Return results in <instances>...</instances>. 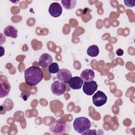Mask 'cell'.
Instances as JSON below:
<instances>
[{
  "mask_svg": "<svg viewBox=\"0 0 135 135\" xmlns=\"http://www.w3.org/2000/svg\"><path fill=\"white\" fill-rule=\"evenodd\" d=\"M43 79V74L40 68L32 66L26 69L24 71V79L25 83L31 86L38 84Z\"/></svg>",
  "mask_w": 135,
  "mask_h": 135,
  "instance_id": "obj_1",
  "label": "cell"
},
{
  "mask_svg": "<svg viewBox=\"0 0 135 135\" xmlns=\"http://www.w3.org/2000/svg\"><path fill=\"white\" fill-rule=\"evenodd\" d=\"M51 132L55 134H62L68 133L70 129V124L64 119L60 118L55 120L50 127Z\"/></svg>",
  "mask_w": 135,
  "mask_h": 135,
  "instance_id": "obj_2",
  "label": "cell"
},
{
  "mask_svg": "<svg viewBox=\"0 0 135 135\" xmlns=\"http://www.w3.org/2000/svg\"><path fill=\"white\" fill-rule=\"evenodd\" d=\"M73 127L75 131L80 134H82L90 129L91 122L87 118L84 117H78L74 120Z\"/></svg>",
  "mask_w": 135,
  "mask_h": 135,
  "instance_id": "obj_3",
  "label": "cell"
},
{
  "mask_svg": "<svg viewBox=\"0 0 135 135\" xmlns=\"http://www.w3.org/2000/svg\"><path fill=\"white\" fill-rule=\"evenodd\" d=\"M92 101L94 105L96 107H101L107 102V97L102 91H98L93 95Z\"/></svg>",
  "mask_w": 135,
  "mask_h": 135,
  "instance_id": "obj_4",
  "label": "cell"
},
{
  "mask_svg": "<svg viewBox=\"0 0 135 135\" xmlns=\"http://www.w3.org/2000/svg\"><path fill=\"white\" fill-rule=\"evenodd\" d=\"M52 93L55 95H61L66 91V86L64 83L60 81H54L51 86Z\"/></svg>",
  "mask_w": 135,
  "mask_h": 135,
  "instance_id": "obj_5",
  "label": "cell"
},
{
  "mask_svg": "<svg viewBox=\"0 0 135 135\" xmlns=\"http://www.w3.org/2000/svg\"><path fill=\"white\" fill-rule=\"evenodd\" d=\"M97 83L93 80L84 82L83 84V91L88 95H92L97 91Z\"/></svg>",
  "mask_w": 135,
  "mask_h": 135,
  "instance_id": "obj_6",
  "label": "cell"
},
{
  "mask_svg": "<svg viewBox=\"0 0 135 135\" xmlns=\"http://www.w3.org/2000/svg\"><path fill=\"white\" fill-rule=\"evenodd\" d=\"M56 76L59 81L66 83L72 78V75L69 70L67 69H61L57 73Z\"/></svg>",
  "mask_w": 135,
  "mask_h": 135,
  "instance_id": "obj_7",
  "label": "cell"
},
{
  "mask_svg": "<svg viewBox=\"0 0 135 135\" xmlns=\"http://www.w3.org/2000/svg\"><path fill=\"white\" fill-rule=\"evenodd\" d=\"M49 12L52 16L58 17L62 14V8L59 3L57 2L52 3L49 6Z\"/></svg>",
  "mask_w": 135,
  "mask_h": 135,
  "instance_id": "obj_8",
  "label": "cell"
},
{
  "mask_svg": "<svg viewBox=\"0 0 135 135\" xmlns=\"http://www.w3.org/2000/svg\"><path fill=\"white\" fill-rule=\"evenodd\" d=\"M52 62V57L48 53L42 54L39 58L38 64L40 66L46 68H48Z\"/></svg>",
  "mask_w": 135,
  "mask_h": 135,
  "instance_id": "obj_9",
  "label": "cell"
},
{
  "mask_svg": "<svg viewBox=\"0 0 135 135\" xmlns=\"http://www.w3.org/2000/svg\"><path fill=\"white\" fill-rule=\"evenodd\" d=\"M69 86L73 90H79L81 88L83 84V81L81 77L74 76L72 77L68 82Z\"/></svg>",
  "mask_w": 135,
  "mask_h": 135,
  "instance_id": "obj_10",
  "label": "cell"
},
{
  "mask_svg": "<svg viewBox=\"0 0 135 135\" xmlns=\"http://www.w3.org/2000/svg\"><path fill=\"white\" fill-rule=\"evenodd\" d=\"M95 77L94 72L91 69H85L81 73V78L84 82L92 81Z\"/></svg>",
  "mask_w": 135,
  "mask_h": 135,
  "instance_id": "obj_11",
  "label": "cell"
},
{
  "mask_svg": "<svg viewBox=\"0 0 135 135\" xmlns=\"http://www.w3.org/2000/svg\"><path fill=\"white\" fill-rule=\"evenodd\" d=\"M4 33L5 36L14 38L17 36V30L15 27L12 25H8L6 27L4 30Z\"/></svg>",
  "mask_w": 135,
  "mask_h": 135,
  "instance_id": "obj_12",
  "label": "cell"
},
{
  "mask_svg": "<svg viewBox=\"0 0 135 135\" xmlns=\"http://www.w3.org/2000/svg\"><path fill=\"white\" fill-rule=\"evenodd\" d=\"M61 3L63 7L68 10H71L74 8L76 5L75 0H62Z\"/></svg>",
  "mask_w": 135,
  "mask_h": 135,
  "instance_id": "obj_13",
  "label": "cell"
},
{
  "mask_svg": "<svg viewBox=\"0 0 135 135\" xmlns=\"http://www.w3.org/2000/svg\"><path fill=\"white\" fill-rule=\"evenodd\" d=\"M99 53V49L96 45H91L87 49V54L91 57H95Z\"/></svg>",
  "mask_w": 135,
  "mask_h": 135,
  "instance_id": "obj_14",
  "label": "cell"
},
{
  "mask_svg": "<svg viewBox=\"0 0 135 135\" xmlns=\"http://www.w3.org/2000/svg\"><path fill=\"white\" fill-rule=\"evenodd\" d=\"M59 70L60 69H59V65L56 62L52 63L50 65V66L48 67V71L50 73H52V74L57 73Z\"/></svg>",
  "mask_w": 135,
  "mask_h": 135,
  "instance_id": "obj_15",
  "label": "cell"
},
{
  "mask_svg": "<svg viewBox=\"0 0 135 135\" xmlns=\"http://www.w3.org/2000/svg\"><path fill=\"white\" fill-rule=\"evenodd\" d=\"M30 96V92L27 91V90H24L22 92L21 94V97L23 99V100L26 101L27 100L28 98Z\"/></svg>",
  "mask_w": 135,
  "mask_h": 135,
  "instance_id": "obj_16",
  "label": "cell"
},
{
  "mask_svg": "<svg viewBox=\"0 0 135 135\" xmlns=\"http://www.w3.org/2000/svg\"><path fill=\"white\" fill-rule=\"evenodd\" d=\"M125 5L127 7H133L135 6L134 1H124Z\"/></svg>",
  "mask_w": 135,
  "mask_h": 135,
  "instance_id": "obj_17",
  "label": "cell"
},
{
  "mask_svg": "<svg viewBox=\"0 0 135 135\" xmlns=\"http://www.w3.org/2000/svg\"><path fill=\"white\" fill-rule=\"evenodd\" d=\"M116 54L118 56H121L123 54V51L121 49H118L116 51Z\"/></svg>",
  "mask_w": 135,
  "mask_h": 135,
  "instance_id": "obj_18",
  "label": "cell"
}]
</instances>
